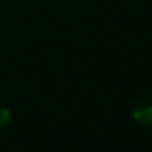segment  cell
Here are the masks:
<instances>
[{
    "label": "cell",
    "mask_w": 152,
    "mask_h": 152,
    "mask_svg": "<svg viewBox=\"0 0 152 152\" xmlns=\"http://www.w3.org/2000/svg\"><path fill=\"white\" fill-rule=\"evenodd\" d=\"M132 118L143 127H152V97H143L134 104Z\"/></svg>",
    "instance_id": "obj_1"
},
{
    "label": "cell",
    "mask_w": 152,
    "mask_h": 152,
    "mask_svg": "<svg viewBox=\"0 0 152 152\" xmlns=\"http://www.w3.org/2000/svg\"><path fill=\"white\" fill-rule=\"evenodd\" d=\"M11 124V111L4 106H0V131L6 129Z\"/></svg>",
    "instance_id": "obj_2"
}]
</instances>
